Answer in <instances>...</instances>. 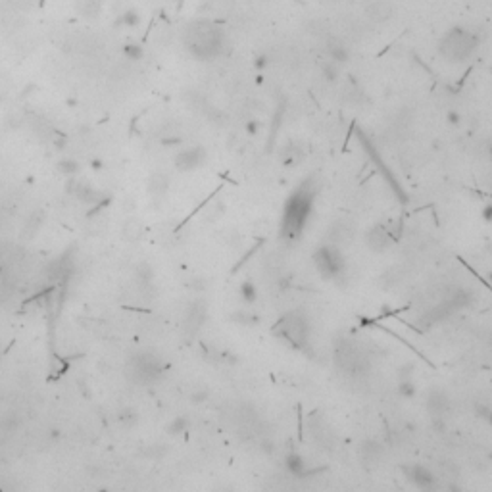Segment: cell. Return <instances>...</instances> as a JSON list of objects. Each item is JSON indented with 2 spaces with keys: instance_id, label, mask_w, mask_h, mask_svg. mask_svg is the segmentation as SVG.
Here are the masks:
<instances>
[{
  "instance_id": "obj_24",
  "label": "cell",
  "mask_w": 492,
  "mask_h": 492,
  "mask_svg": "<svg viewBox=\"0 0 492 492\" xmlns=\"http://www.w3.org/2000/svg\"><path fill=\"white\" fill-rule=\"evenodd\" d=\"M473 415H475L479 421H483L484 425L492 427V404L488 402H473Z\"/></svg>"
},
{
  "instance_id": "obj_8",
  "label": "cell",
  "mask_w": 492,
  "mask_h": 492,
  "mask_svg": "<svg viewBox=\"0 0 492 492\" xmlns=\"http://www.w3.org/2000/svg\"><path fill=\"white\" fill-rule=\"evenodd\" d=\"M402 473L408 483L419 490H435L439 486V479L431 469L423 464H408L402 466Z\"/></svg>"
},
{
  "instance_id": "obj_4",
  "label": "cell",
  "mask_w": 492,
  "mask_h": 492,
  "mask_svg": "<svg viewBox=\"0 0 492 492\" xmlns=\"http://www.w3.org/2000/svg\"><path fill=\"white\" fill-rule=\"evenodd\" d=\"M273 337L285 342L291 350H296L300 354H311V325L306 315V311L296 308V310L286 311L281 315L273 329Z\"/></svg>"
},
{
  "instance_id": "obj_22",
  "label": "cell",
  "mask_w": 492,
  "mask_h": 492,
  "mask_svg": "<svg viewBox=\"0 0 492 492\" xmlns=\"http://www.w3.org/2000/svg\"><path fill=\"white\" fill-rule=\"evenodd\" d=\"M190 427V419L187 415H175L171 421L167 423V435L171 437H181L185 432L189 431Z\"/></svg>"
},
{
  "instance_id": "obj_7",
  "label": "cell",
  "mask_w": 492,
  "mask_h": 492,
  "mask_svg": "<svg viewBox=\"0 0 492 492\" xmlns=\"http://www.w3.org/2000/svg\"><path fill=\"white\" fill-rule=\"evenodd\" d=\"M425 406H427V412L431 415V421L435 425V429L444 431V421H446L450 410H452V402H450L448 394L441 389H432L427 394Z\"/></svg>"
},
{
  "instance_id": "obj_16",
  "label": "cell",
  "mask_w": 492,
  "mask_h": 492,
  "mask_svg": "<svg viewBox=\"0 0 492 492\" xmlns=\"http://www.w3.org/2000/svg\"><path fill=\"white\" fill-rule=\"evenodd\" d=\"M304 160V152L302 148L298 147V144H294V142H291L286 148H283V152H281V164H283V167H286V169H296L298 165L302 164Z\"/></svg>"
},
{
  "instance_id": "obj_23",
  "label": "cell",
  "mask_w": 492,
  "mask_h": 492,
  "mask_svg": "<svg viewBox=\"0 0 492 492\" xmlns=\"http://www.w3.org/2000/svg\"><path fill=\"white\" fill-rule=\"evenodd\" d=\"M396 394L402 400H414L417 396V385L414 379H398Z\"/></svg>"
},
{
  "instance_id": "obj_9",
  "label": "cell",
  "mask_w": 492,
  "mask_h": 492,
  "mask_svg": "<svg viewBox=\"0 0 492 492\" xmlns=\"http://www.w3.org/2000/svg\"><path fill=\"white\" fill-rule=\"evenodd\" d=\"M206 160H208L206 148L202 147V144H192V147H187V148H183V150H179V152L175 154L173 164H175V167H177L179 171L189 173V171H194V169L202 167V165L206 164Z\"/></svg>"
},
{
  "instance_id": "obj_37",
  "label": "cell",
  "mask_w": 492,
  "mask_h": 492,
  "mask_svg": "<svg viewBox=\"0 0 492 492\" xmlns=\"http://www.w3.org/2000/svg\"><path fill=\"white\" fill-rule=\"evenodd\" d=\"M121 21H123L125 25H131V27H133V25H138V21H140V17H138L137 12H133V10H131V12H125V14H123V17H121Z\"/></svg>"
},
{
  "instance_id": "obj_27",
  "label": "cell",
  "mask_w": 492,
  "mask_h": 492,
  "mask_svg": "<svg viewBox=\"0 0 492 492\" xmlns=\"http://www.w3.org/2000/svg\"><path fill=\"white\" fill-rule=\"evenodd\" d=\"M269 66H271V56H269L268 52H258L252 58V68H254V71H258V73H264Z\"/></svg>"
},
{
  "instance_id": "obj_21",
  "label": "cell",
  "mask_w": 492,
  "mask_h": 492,
  "mask_svg": "<svg viewBox=\"0 0 492 492\" xmlns=\"http://www.w3.org/2000/svg\"><path fill=\"white\" fill-rule=\"evenodd\" d=\"M135 279L140 286H150L154 281V268L148 262H140L135 268Z\"/></svg>"
},
{
  "instance_id": "obj_25",
  "label": "cell",
  "mask_w": 492,
  "mask_h": 492,
  "mask_svg": "<svg viewBox=\"0 0 492 492\" xmlns=\"http://www.w3.org/2000/svg\"><path fill=\"white\" fill-rule=\"evenodd\" d=\"M121 231H123V237L127 241H137L140 233H142V225H140L138 219H127L123 223V227H121Z\"/></svg>"
},
{
  "instance_id": "obj_10",
  "label": "cell",
  "mask_w": 492,
  "mask_h": 492,
  "mask_svg": "<svg viewBox=\"0 0 492 492\" xmlns=\"http://www.w3.org/2000/svg\"><path fill=\"white\" fill-rule=\"evenodd\" d=\"M385 458V448L383 444L373 439H365L358 444V459L363 467L367 469H375L381 466V461Z\"/></svg>"
},
{
  "instance_id": "obj_26",
  "label": "cell",
  "mask_w": 492,
  "mask_h": 492,
  "mask_svg": "<svg viewBox=\"0 0 492 492\" xmlns=\"http://www.w3.org/2000/svg\"><path fill=\"white\" fill-rule=\"evenodd\" d=\"M58 169H60V173H64V175L73 177V175H77L79 173L81 165H79V162L77 160H73V158H64L62 162H58Z\"/></svg>"
},
{
  "instance_id": "obj_29",
  "label": "cell",
  "mask_w": 492,
  "mask_h": 492,
  "mask_svg": "<svg viewBox=\"0 0 492 492\" xmlns=\"http://www.w3.org/2000/svg\"><path fill=\"white\" fill-rule=\"evenodd\" d=\"M123 54H125V58L127 60H131V62H138L140 58H142V46L140 44H135V43H131V44H125V48H123Z\"/></svg>"
},
{
  "instance_id": "obj_30",
  "label": "cell",
  "mask_w": 492,
  "mask_h": 492,
  "mask_svg": "<svg viewBox=\"0 0 492 492\" xmlns=\"http://www.w3.org/2000/svg\"><path fill=\"white\" fill-rule=\"evenodd\" d=\"M190 404H194V406H200V404H206L208 400H210V390L208 389H196L190 392Z\"/></svg>"
},
{
  "instance_id": "obj_18",
  "label": "cell",
  "mask_w": 492,
  "mask_h": 492,
  "mask_svg": "<svg viewBox=\"0 0 492 492\" xmlns=\"http://www.w3.org/2000/svg\"><path fill=\"white\" fill-rule=\"evenodd\" d=\"M317 71H320L321 79L325 83H337L338 75H340V66L331 62L329 58H321L320 64H317Z\"/></svg>"
},
{
  "instance_id": "obj_39",
  "label": "cell",
  "mask_w": 492,
  "mask_h": 492,
  "mask_svg": "<svg viewBox=\"0 0 492 492\" xmlns=\"http://www.w3.org/2000/svg\"><path fill=\"white\" fill-rule=\"evenodd\" d=\"M91 165H93V167H96V169H100V167H102V162H100V160H93V162H91Z\"/></svg>"
},
{
  "instance_id": "obj_6",
  "label": "cell",
  "mask_w": 492,
  "mask_h": 492,
  "mask_svg": "<svg viewBox=\"0 0 492 492\" xmlns=\"http://www.w3.org/2000/svg\"><path fill=\"white\" fill-rule=\"evenodd\" d=\"M363 244H365V248H367L369 252H373V254H387V252H390L392 248H394L396 239H394L392 233L387 229V225L377 223V225H371V227L363 233Z\"/></svg>"
},
{
  "instance_id": "obj_32",
  "label": "cell",
  "mask_w": 492,
  "mask_h": 492,
  "mask_svg": "<svg viewBox=\"0 0 492 492\" xmlns=\"http://www.w3.org/2000/svg\"><path fill=\"white\" fill-rule=\"evenodd\" d=\"M414 373H415V363L408 362V363H402L400 367H398V379H414Z\"/></svg>"
},
{
  "instance_id": "obj_31",
  "label": "cell",
  "mask_w": 492,
  "mask_h": 492,
  "mask_svg": "<svg viewBox=\"0 0 492 492\" xmlns=\"http://www.w3.org/2000/svg\"><path fill=\"white\" fill-rule=\"evenodd\" d=\"M43 221H44V216H43V212H35L33 216L29 217V223H27V233H37V229L43 225Z\"/></svg>"
},
{
  "instance_id": "obj_14",
  "label": "cell",
  "mask_w": 492,
  "mask_h": 492,
  "mask_svg": "<svg viewBox=\"0 0 492 492\" xmlns=\"http://www.w3.org/2000/svg\"><path fill=\"white\" fill-rule=\"evenodd\" d=\"M354 225H352V221H348V219H340V221H335V223L329 227V242H333V244H337V246H340V244H344V242H350L352 241V237H354ZM342 248V246H340Z\"/></svg>"
},
{
  "instance_id": "obj_12",
  "label": "cell",
  "mask_w": 492,
  "mask_h": 492,
  "mask_svg": "<svg viewBox=\"0 0 492 492\" xmlns=\"http://www.w3.org/2000/svg\"><path fill=\"white\" fill-rule=\"evenodd\" d=\"M394 12H396V8H394V4L390 0H373L371 4L365 6V16H367V19L375 21V23L389 21L390 17L394 16Z\"/></svg>"
},
{
  "instance_id": "obj_15",
  "label": "cell",
  "mask_w": 492,
  "mask_h": 492,
  "mask_svg": "<svg viewBox=\"0 0 492 492\" xmlns=\"http://www.w3.org/2000/svg\"><path fill=\"white\" fill-rule=\"evenodd\" d=\"M285 467L286 471L291 473L293 477H296V479H302V477H306L310 471H308V467H306V459H304L302 454H298V452H288L285 456Z\"/></svg>"
},
{
  "instance_id": "obj_38",
  "label": "cell",
  "mask_w": 492,
  "mask_h": 492,
  "mask_svg": "<svg viewBox=\"0 0 492 492\" xmlns=\"http://www.w3.org/2000/svg\"><path fill=\"white\" fill-rule=\"evenodd\" d=\"M481 217L484 223H492V202H486L481 210Z\"/></svg>"
},
{
  "instance_id": "obj_1",
  "label": "cell",
  "mask_w": 492,
  "mask_h": 492,
  "mask_svg": "<svg viewBox=\"0 0 492 492\" xmlns=\"http://www.w3.org/2000/svg\"><path fill=\"white\" fill-rule=\"evenodd\" d=\"M320 185L315 177H306L296 189L288 194L283 206V217H281V239L286 242H294L302 237L306 225L310 221V216L315 206Z\"/></svg>"
},
{
  "instance_id": "obj_5",
  "label": "cell",
  "mask_w": 492,
  "mask_h": 492,
  "mask_svg": "<svg viewBox=\"0 0 492 492\" xmlns=\"http://www.w3.org/2000/svg\"><path fill=\"white\" fill-rule=\"evenodd\" d=\"M311 259H313V266H315L323 281L337 283L340 279H344L348 264H346V258L340 246L333 244V242L321 244L320 248L311 254Z\"/></svg>"
},
{
  "instance_id": "obj_2",
  "label": "cell",
  "mask_w": 492,
  "mask_h": 492,
  "mask_svg": "<svg viewBox=\"0 0 492 492\" xmlns=\"http://www.w3.org/2000/svg\"><path fill=\"white\" fill-rule=\"evenodd\" d=\"M185 46L198 60H214L219 58L227 48V35L214 21L198 19L192 21L185 29Z\"/></svg>"
},
{
  "instance_id": "obj_13",
  "label": "cell",
  "mask_w": 492,
  "mask_h": 492,
  "mask_svg": "<svg viewBox=\"0 0 492 492\" xmlns=\"http://www.w3.org/2000/svg\"><path fill=\"white\" fill-rule=\"evenodd\" d=\"M323 52H325V58H329V60L338 64V66H344V64L350 62V48L340 39H335V37H331L325 43Z\"/></svg>"
},
{
  "instance_id": "obj_19",
  "label": "cell",
  "mask_w": 492,
  "mask_h": 492,
  "mask_svg": "<svg viewBox=\"0 0 492 492\" xmlns=\"http://www.w3.org/2000/svg\"><path fill=\"white\" fill-rule=\"evenodd\" d=\"M239 296L244 306H254L258 302V286L252 279H244L239 285Z\"/></svg>"
},
{
  "instance_id": "obj_11",
  "label": "cell",
  "mask_w": 492,
  "mask_h": 492,
  "mask_svg": "<svg viewBox=\"0 0 492 492\" xmlns=\"http://www.w3.org/2000/svg\"><path fill=\"white\" fill-rule=\"evenodd\" d=\"M338 358H344V369L348 375H362L363 371H367V358L362 350H354L352 346H344L342 352H338Z\"/></svg>"
},
{
  "instance_id": "obj_17",
  "label": "cell",
  "mask_w": 492,
  "mask_h": 492,
  "mask_svg": "<svg viewBox=\"0 0 492 492\" xmlns=\"http://www.w3.org/2000/svg\"><path fill=\"white\" fill-rule=\"evenodd\" d=\"M229 320H231V323L239 325V327H256V325L259 323V317L252 310H248V308H239V310H235L233 313L229 315Z\"/></svg>"
},
{
  "instance_id": "obj_33",
  "label": "cell",
  "mask_w": 492,
  "mask_h": 492,
  "mask_svg": "<svg viewBox=\"0 0 492 492\" xmlns=\"http://www.w3.org/2000/svg\"><path fill=\"white\" fill-rule=\"evenodd\" d=\"M446 123H448L450 127H459V125L464 123V118H461L459 110H456V108L448 110V112H446Z\"/></svg>"
},
{
  "instance_id": "obj_28",
  "label": "cell",
  "mask_w": 492,
  "mask_h": 492,
  "mask_svg": "<svg viewBox=\"0 0 492 492\" xmlns=\"http://www.w3.org/2000/svg\"><path fill=\"white\" fill-rule=\"evenodd\" d=\"M118 419H120V423L123 425V427H133V425L138 423V414L135 412V410H131V408H125V410H121L120 412Z\"/></svg>"
},
{
  "instance_id": "obj_3",
  "label": "cell",
  "mask_w": 492,
  "mask_h": 492,
  "mask_svg": "<svg viewBox=\"0 0 492 492\" xmlns=\"http://www.w3.org/2000/svg\"><path fill=\"white\" fill-rule=\"evenodd\" d=\"M479 48H481V35L466 25H452L441 35L437 43V52L441 54V58L454 66L471 62Z\"/></svg>"
},
{
  "instance_id": "obj_36",
  "label": "cell",
  "mask_w": 492,
  "mask_h": 492,
  "mask_svg": "<svg viewBox=\"0 0 492 492\" xmlns=\"http://www.w3.org/2000/svg\"><path fill=\"white\" fill-rule=\"evenodd\" d=\"M165 452H167V448H165L164 444H152L150 448H148L147 456L148 458H154V459H160L162 456H164Z\"/></svg>"
},
{
  "instance_id": "obj_20",
  "label": "cell",
  "mask_w": 492,
  "mask_h": 492,
  "mask_svg": "<svg viewBox=\"0 0 492 492\" xmlns=\"http://www.w3.org/2000/svg\"><path fill=\"white\" fill-rule=\"evenodd\" d=\"M169 189V177L165 173H154L148 179V192L152 196H164Z\"/></svg>"
},
{
  "instance_id": "obj_34",
  "label": "cell",
  "mask_w": 492,
  "mask_h": 492,
  "mask_svg": "<svg viewBox=\"0 0 492 492\" xmlns=\"http://www.w3.org/2000/svg\"><path fill=\"white\" fill-rule=\"evenodd\" d=\"M259 127H262V123H259L256 118H252V120H248L246 123H244V133H246L248 137H258Z\"/></svg>"
},
{
  "instance_id": "obj_35",
  "label": "cell",
  "mask_w": 492,
  "mask_h": 492,
  "mask_svg": "<svg viewBox=\"0 0 492 492\" xmlns=\"http://www.w3.org/2000/svg\"><path fill=\"white\" fill-rule=\"evenodd\" d=\"M17 425H19V421H17L16 417L8 415V417H4V419L0 421V429H2V431H6V432H10V431H16Z\"/></svg>"
}]
</instances>
